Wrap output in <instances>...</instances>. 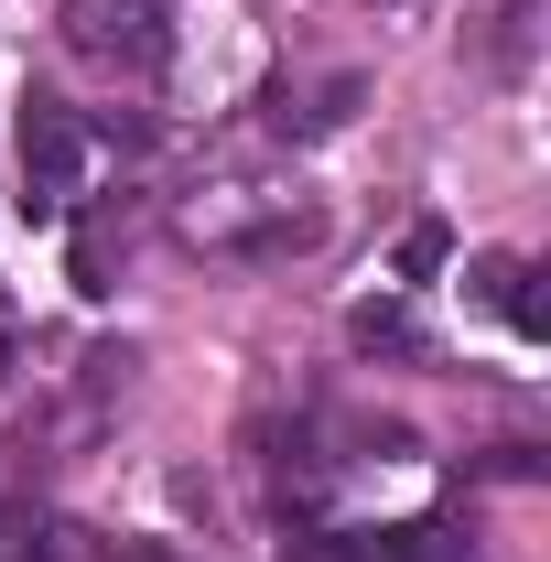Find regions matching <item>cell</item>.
<instances>
[{
	"mask_svg": "<svg viewBox=\"0 0 551 562\" xmlns=\"http://www.w3.org/2000/svg\"><path fill=\"white\" fill-rule=\"evenodd\" d=\"M66 44L98 76H162L173 66V0H66Z\"/></svg>",
	"mask_w": 551,
	"mask_h": 562,
	"instance_id": "1",
	"label": "cell"
},
{
	"mask_svg": "<svg viewBox=\"0 0 551 562\" xmlns=\"http://www.w3.org/2000/svg\"><path fill=\"white\" fill-rule=\"evenodd\" d=\"M87 162H98V131L76 120L66 98H22V206L66 216L87 195Z\"/></svg>",
	"mask_w": 551,
	"mask_h": 562,
	"instance_id": "2",
	"label": "cell"
},
{
	"mask_svg": "<svg viewBox=\"0 0 551 562\" xmlns=\"http://www.w3.org/2000/svg\"><path fill=\"white\" fill-rule=\"evenodd\" d=\"M530 281H541L530 260H476V271H465V292H476L486 314H508V325L541 347V336H551V314H541V292H530Z\"/></svg>",
	"mask_w": 551,
	"mask_h": 562,
	"instance_id": "3",
	"label": "cell"
},
{
	"mask_svg": "<svg viewBox=\"0 0 551 562\" xmlns=\"http://www.w3.org/2000/svg\"><path fill=\"white\" fill-rule=\"evenodd\" d=\"M292 562H421V530H325L292 541Z\"/></svg>",
	"mask_w": 551,
	"mask_h": 562,
	"instance_id": "4",
	"label": "cell"
},
{
	"mask_svg": "<svg viewBox=\"0 0 551 562\" xmlns=\"http://www.w3.org/2000/svg\"><path fill=\"white\" fill-rule=\"evenodd\" d=\"M11 562H98V541H87L76 519H22V552Z\"/></svg>",
	"mask_w": 551,
	"mask_h": 562,
	"instance_id": "5",
	"label": "cell"
},
{
	"mask_svg": "<svg viewBox=\"0 0 551 562\" xmlns=\"http://www.w3.org/2000/svg\"><path fill=\"white\" fill-rule=\"evenodd\" d=\"M346 336H357L368 357H379V347H390V357H421V336H412V314H401V303H357V325H346Z\"/></svg>",
	"mask_w": 551,
	"mask_h": 562,
	"instance_id": "6",
	"label": "cell"
},
{
	"mask_svg": "<svg viewBox=\"0 0 551 562\" xmlns=\"http://www.w3.org/2000/svg\"><path fill=\"white\" fill-rule=\"evenodd\" d=\"M443 260H454V238H443V227L421 216L412 238H401V281H432V271H443Z\"/></svg>",
	"mask_w": 551,
	"mask_h": 562,
	"instance_id": "7",
	"label": "cell"
},
{
	"mask_svg": "<svg viewBox=\"0 0 551 562\" xmlns=\"http://www.w3.org/2000/svg\"><path fill=\"white\" fill-rule=\"evenodd\" d=\"M0 379H11V347H0Z\"/></svg>",
	"mask_w": 551,
	"mask_h": 562,
	"instance_id": "8",
	"label": "cell"
}]
</instances>
